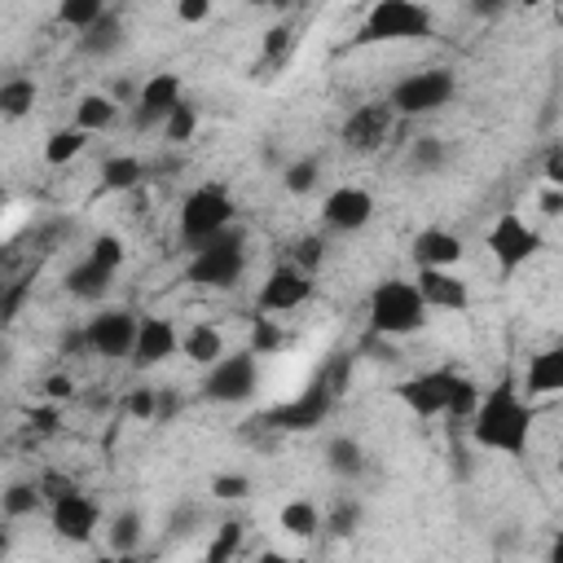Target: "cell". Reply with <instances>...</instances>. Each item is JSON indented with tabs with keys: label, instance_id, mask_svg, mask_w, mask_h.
I'll return each instance as SVG.
<instances>
[{
	"label": "cell",
	"instance_id": "cell-59",
	"mask_svg": "<svg viewBox=\"0 0 563 563\" xmlns=\"http://www.w3.org/2000/svg\"><path fill=\"white\" fill-rule=\"evenodd\" d=\"M515 4H541V0H515Z\"/></svg>",
	"mask_w": 563,
	"mask_h": 563
},
{
	"label": "cell",
	"instance_id": "cell-9",
	"mask_svg": "<svg viewBox=\"0 0 563 563\" xmlns=\"http://www.w3.org/2000/svg\"><path fill=\"white\" fill-rule=\"evenodd\" d=\"M484 246H488L497 273H501V277H515V273L541 251V233H537L515 207H506V211L493 220V229L484 233Z\"/></svg>",
	"mask_w": 563,
	"mask_h": 563
},
{
	"label": "cell",
	"instance_id": "cell-33",
	"mask_svg": "<svg viewBox=\"0 0 563 563\" xmlns=\"http://www.w3.org/2000/svg\"><path fill=\"white\" fill-rule=\"evenodd\" d=\"M290 339H286V330L273 321V312H260L255 308V317H251V352H260V356H268V352H282Z\"/></svg>",
	"mask_w": 563,
	"mask_h": 563
},
{
	"label": "cell",
	"instance_id": "cell-21",
	"mask_svg": "<svg viewBox=\"0 0 563 563\" xmlns=\"http://www.w3.org/2000/svg\"><path fill=\"white\" fill-rule=\"evenodd\" d=\"M110 286H114V268H106V264L92 260V255H84L79 264H70V273L62 277V290H66L70 299H79V303H101Z\"/></svg>",
	"mask_w": 563,
	"mask_h": 563
},
{
	"label": "cell",
	"instance_id": "cell-41",
	"mask_svg": "<svg viewBox=\"0 0 563 563\" xmlns=\"http://www.w3.org/2000/svg\"><path fill=\"white\" fill-rule=\"evenodd\" d=\"M251 493H255V479L242 475V471H220V475H211V497H216V501H246Z\"/></svg>",
	"mask_w": 563,
	"mask_h": 563
},
{
	"label": "cell",
	"instance_id": "cell-31",
	"mask_svg": "<svg viewBox=\"0 0 563 563\" xmlns=\"http://www.w3.org/2000/svg\"><path fill=\"white\" fill-rule=\"evenodd\" d=\"M84 145H88V132H84L79 123H70V128H53L48 141H44V163H48V167H66L70 158L84 154Z\"/></svg>",
	"mask_w": 563,
	"mask_h": 563
},
{
	"label": "cell",
	"instance_id": "cell-25",
	"mask_svg": "<svg viewBox=\"0 0 563 563\" xmlns=\"http://www.w3.org/2000/svg\"><path fill=\"white\" fill-rule=\"evenodd\" d=\"M277 523H282V532H286V537H295V541H312V537L325 528V515L317 510V501H312V497H290V501L282 506Z\"/></svg>",
	"mask_w": 563,
	"mask_h": 563
},
{
	"label": "cell",
	"instance_id": "cell-36",
	"mask_svg": "<svg viewBox=\"0 0 563 563\" xmlns=\"http://www.w3.org/2000/svg\"><path fill=\"white\" fill-rule=\"evenodd\" d=\"M194 132H198V110H194V101H176L172 106V114L163 119V141H172V145H185V141H194Z\"/></svg>",
	"mask_w": 563,
	"mask_h": 563
},
{
	"label": "cell",
	"instance_id": "cell-52",
	"mask_svg": "<svg viewBox=\"0 0 563 563\" xmlns=\"http://www.w3.org/2000/svg\"><path fill=\"white\" fill-rule=\"evenodd\" d=\"M545 185L563 189V145H554V150H550V158H545Z\"/></svg>",
	"mask_w": 563,
	"mask_h": 563
},
{
	"label": "cell",
	"instance_id": "cell-45",
	"mask_svg": "<svg viewBox=\"0 0 563 563\" xmlns=\"http://www.w3.org/2000/svg\"><path fill=\"white\" fill-rule=\"evenodd\" d=\"M123 413L136 418V422H154V413H158V387H132L128 400H123Z\"/></svg>",
	"mask_w": 563,
	"mask_h": 563
},
{
	"label": "cell",
	"instance_id": "cell-13",
	"mask_svg": "<svg viewBox=\"0 0 563 563\" xmlns=\"http://www.w3.org/2000/svg\"><path fill=\"white\" fill-rule=\"evenodd\" d=\"M308 299H312V273H308V268H299L295 260H282V264H277V268H268V277L260 282L255 308H260V312L282 317V312L303 308Z\"/></svg>",
	"mask_w": 563,
	"mask_h": 563
},
{
	"label": "cell",
	"instance_id": "cell-55",
	"mask_svg": "<svg viewBox=\"0 0 563 563\" xmlns=\"http://www.w3.org/2000/svg\"><path fill=\"white\" fill-rule=\"evenodd\" d=\"M541 211H545V216H563V189L545 185V194H541Z\"/></svg>",
	"mask_w": 563,
	"mask_h": 563
},
{
	"label": "cell",
	"instance_id": "cell-43",
	"mask_svg": "<svg viewBox=\"0 0 563 563\" xmlns=\"http://www.w3.org/2000/svg\"><path fill=\"white\" fill-rule=\"evenodd\" d=\"M290 260H295L299 268H308V273L317 277V268L325 264V238H321V233H303V238L295 242V251H290Z\"/></svg>",
	"mask_w": 563,
	"mask_h": 563
},
{
	"label": "cell",
	"instance_id": "cell-39",
	"mask_svg": "<svg viewBox=\"0 0 563 563\" xmlns=\"http://www.w3.org/2000/svg\"><path fill=\"white\" fill-rule=\"evenodd\" d=\"M479 383L475 378H466V374H457L453 378V396H449V413L444 418H453V422H471V413H475V405H479Z\"/></svg>",
	"mask_w": 563,
	"mask_h": 563
},
{
	"label": "cell",
	"instance_id": "cell-38",
	"mask_svg": "<svg viewBox=\"0 0 563 563\" xmlns=\"http://www.w3.org/2000/svg\"><path fill=\"white\" fill-rule=\"evenodd\" d=\"M352 365H356V352L339 347V352H330V356L317 365V374L330 383V391H334V396H343V391H347V383H352Z\"/></svg>",
	"mask_w": 563,
	"mask_h": 563
},
{
	"label": "cell",
	"instance_id": "cell-30",
	"mask_svg": "<svg viewBox=\"0 0 563 563\" xmlns=\"http://www.w3.org/2000/svg\"><path fill=\"white\" fill-rule=\"evenodd\" d=\"M31 110H35V79L9 75V79L0 84V114H4L9 123H18V119H26Z\"/></svg>",
	"mask_w": 563,
	"mask_h": 563
},
{
	"label": "cell",
	"instance_id": "cell-48",
	"mask_svg": "<svg viewBox=\"0 0 563 563\" xmlns=\"http://www.w3.org/2000/svg\"><path fill=\"white\" fill-rule=\"evenodd\" d=\"M211 9H216V0H176V18H180L185 26L207 22V18H211Z\"/></svg>",
	"mask_w": 563,
	"mask_h": 563
},
{
	"label": "cell",
	"instance_id": "cell-58",
	"mask_svg": "<svg viewBox=\"0 0 563 563\" xmlns=\"http://www.w3.org/2000/svg\"><path fill=\"white\" fill-rule=\"evenodd\" d=\"M246 4H255V9H268V0H246Z\"/></svg>",
	"mask_w": 563,
	"mask_h": 563
},
{
	"label": "cell",
	"instance_id": "cell-17",
	"mask_svg": "<svg viewBox=\"0 0 563 563\" xmlns=\"http://www.w3.org/2000/svg\"><path fill=\"white\" fill-rule=\"evenodd\" d=\"M519 391H523L528 400L563 396V339L528 356V365H523V378H519Z\"/></svg>",
	"mask_w": 563,
	"mask_h": 563
},
{
	"label": "cell",
	"instance_id": "cell-27",
	"mask_svg": "<svg viewBox=\"0 0 563 563\" xmlns=\"http://www.w3.org/2000/svg\"><path fill=\"white\" fill-rule=\"evenodd\" d=\"M75 123H79L84 132H106V128L119 123V101H114L110 92H84V97L75 101Z\"/></svg>",
	"mask_w": 563,
	"mask_h": 563
},
{
	"label": "cell",
	"instance_id": "cell-40",
	"mask_svg": "<svg viewBox=\"0 0 563 563\" xmlns=\"http://www.w3.org/2000/svg\"><path fill=\"white\" fill-rule=\"evenodd\" d=\"M295 31H299V26H295L290 18L273 22V26L264 31V62H273V66H277V62H286V57H290V48H295V40H299Z\"/></svg>",
	"mask_w": 563,
	"mask_h": 563
},
{
	"label": "cell",
	"instance_id": "cell-50",
	"mask_svg": "<svg viewBox=\"0 0 563 563\" xmlns=\"http://www.w3.org/2000/svg\"><path fill=\"white\" fill-rule=\"evenodd\" d=\"M194 523H198V506H189V501H185L180 510H172V515H167V532H172V537L194 532Z\"/></svg>",
	"mask_w": 563,
	"mask_h": 563
},
{
	"label": "cell",
	"instance_id": "cell-32",
	"mask_svg": "<svg viewBox=\"0 0 563 563\" xmlns=\"http://www.w3.org/2000/svg\"><path fill=\"white\" fill-rule=\"evenodd\" d=\"M317 185H321V158L303 154V158H295V163L282 167V189H286V194L303 198V194H312Z\"/></svg>",
	"mask_w": 563,
	"mask_h": 563
},
{
	"label": "cell",
	"instance_id": "cell-22",
	"mask_svg": "<svg viewBox=\"0 0 563 563\" xmlns=\"http://www.w3.org/2000/svg\"><path fill=\"white\" fill-rule=\"evenodd\" d=\"M123 44H128V26H123V18H119L114 9H106L88 31H79V53L92 57V62L114 57Z\"/></svg>",
	"mask_w": 563,
	"mask_h": 563
},
{
	"label": "cell",
	"instance_id": "cell-57",
	"mask_svg": "<svg viewBox=\"0 0 563 563\" xmlns=\"http://www.w3.org/2000/svg\"><path fill=\"white\" fill-rule=\"evenodd\" d=\"M290 4H299V0H268V9H277V13H286Z\"/></svg>",
	"mask_w": 563,
	"mask_h": 563
},
{
	"label": "cell",
	"instance_id": "cell-10",
	"mask_svg": "<svg viewBox=\"0 0 563 563\" xmlns=\"http://www.w3.org/2000/svg\"><path fill=\"white\" fill-rule=\"evenodd\" d=\"M136 330H141V317L132 308H101L84 325L88 352L92 356H106V361H128L132 347H136Z\"/></svg>",
	"mask_w": 563,
	"mask_h": 563
},
{
	"label": "cell",
	"instance_id": "cell-16",
	"mask_svg": "<svg viewBox=\"0 0 563 563\" xmlns=\"http://www.w3.org/2000/svg\"><path fill=\"white\" fill-rule=\"evenodd\" d=\"M185 97V84L176 70H154L150 79H141L136 92V110H132V128H163V119L172 114V106Z\"/></svg>",
	"mask_w": 563,
	"mask_h": 563
},
{
	"label": "cell",
	"instance_id": "cell-37",
	"mask_svg": "<svg viewBox=\"0 0 563 563\" xmlns=\"http://www.w3.org/2000/svg\"><path fill=\"white\" fill-rule=\"evenodd\" d=\"M106 13V0H57V22L70 31H88Z\"/></svg>",
	"mask_w": 563,
	"mask_h": 563
},
{
	"label": "cell",
	"instance_id": "cell-54",
	"mask_svg": "<svg viewBox=\"0 0 563 563\" xmlns=\"http://www.w3.org/2000/svg\"><path fill=\"white\" fill-rule=\"evenodd\" d=\"M510 4H515V0H471V13H475V18H497V13L510 9Z\"/></svg>",
	"mask_w": 563,
	"mask_h": 563
},
{
	"label": "cell",
	"instance_id": "cell-47",
	"mask_svg": "<svg viewBox=\"0 0 563 563\" xmlns=\"http://www.w3.org/2000/svg\"><path fill=\"white\" fill-rule=\"evenodd\" d=\"M26 422H31L35 435H53V431L62 427V409H57V400H48V405H31V409H26Z\"/></svg>",
	"mask_w": 563,
	"mask_h": 563
},
{
	"label": "cell",
	"instance_id": "cell-53",
	"mask_svg": "<svg viewBox=\"0 0 563 563\" xmlns=\"http://www.w3.org/2000/svg\"><path fill=\"white\" fill-rule=\"evenodd\" d=\"M172 413H180V396L167 391V387H158V413H154V422H167Z\"/></svg>",
	"mask_w": 563,
	"mask_h": 563
},
{
	"label": "cell",
	"instance_id": "cell-51",
	"mask_svg": "<svg viewBox=\"0 0 563 563\" xmlns=\"http://www.w3.org/2000/svg\"><path fill=\"white\" fill-rule=\"evenodd\" d=\"M40 488H44V501H57L62 493H70V488H79V484H75V479H66V475H53V471H48V475L40 479Z\"/></svg>",
	"mask_w": 563,
	"mask_h": 563
},
{
	"label": "cell",
	"instance_id": "cell-19",
	"mask_svg": "<svg viewBox=\"0 0 563 563\" xmlns=\"http://www.w3.org/2000/svg\"><path fill=\"white\" fill-rule=\"evenodd\" d=\"M409 255H413V264H418V268H457V264H462V255H466V242H462L453 229L431 224V229L413 233Z\"/></svg>",
	"mask_w": 563,
	"mask_h": 563
},
{
	"label": "cell",
	"instance_id": "cell-12",
	"mask_svg": "<svg viewBox=\"0 0 563 563\" xmlns=\"http://www.w3.org/2000/svg\"><path fill=\"white\" fill-rule=\"evenodd\" d=\"M396 119H400V114H396L391 101H365V106H356V110L339 123V141H343V150H352V154H378V150L387 145Z\"/></svg>",
	"mask_w": 563,
	"mask_h": 563
},
{
	"label": "cell",
	"instance_id": "cell-8",
	"mask_svg": "<svg viewBox=\"0 0 563 563\" xmlns=\"http://www.w3.org/2000/svg\"><path fill=\"white\" fill-rule=\"evenodd\" d=\"M334 405H339V396L330 391V383H325L321 374H312V378L303 383L299 396H290V400H282V405H273V409H264L260 418H264L277 435H290V431H317V427L334 413Z\"/></svg>",
	"mask_w": 563,
	"mask_h": 563
},
{
	"label": "cell",
	"instance_id": "cell-46",
	"mask_svg": "<svg viewBox=\"0 0 563 563\" xmlns=\"http://www.w3.org/2000/svg\"><path fill=\"white\" fill-rule=\"evenodd\" d=\"M26 295H31V277L9 282V286H4V295H0V321H13V317L22 312V303H26Z\"/></svg>",
	"mask_w": 563,
	"mask_h": 563
},
{
	"label": "cell",
	"instance_id": "cell-34",
	"mask_svg": "<svg viewBox=\"0 0 563 563\" xmlns=\"http://www.w3.org/2000/svg\"><path fill=\"white\" fill-rule=\"evenodd\" d=\"M242 537H246V523H242L238 515H229V519L216 528L211 545H207V563H229V559L242 550Z\"/></svg>",
	"mask_w": 563,
	"mask_h": 563
},
{
	"label": "cell",
	"instance_id": "cell-24",
	"mask_svg": "<svg viewBox=\"0 0 563 563\" xmlns=\"http://www.w3.org/2000/svg\"><path fill=\"white\" fill-rule=\"evenodd\" d=\"M180 352L194 361V365H216L229 347H224V330L220 325H211V321H194L185 334H180Z\"/></svg>",
	"mask_w": 563,
	"mask_h": 563
},
{
	"label": "cell",
	"instance_id": "cell-29",
	"mask_svg": "<svg viewBox=\"0 0 563 563\" xmlns=\"http://www.w3.org/2000/svg\"><path fill=\"white\" fill-rule=\"evenodd\" d=\"M141 537H145V515L141 510H119L110 523H106V541H110V550L114 554H132V550H141Z\"/></svg>",
	"mask_w": 563,
	"mask_h": 563
},
{
	"label": "cell",
	"instance_id": "cell-3",
	"mask_svg": "<svg viewBox=\"0 0 563 563\" xmlns=\"http://www.w3.org/2000/svg\"><path fill=\"white\" fill-rule=\"evenodd\" d=\"M242 273H246V233L238 229L207 238L202 246L189 251V264H185V277L202 290H233Z\"/></svg>",
	"mask_w": 563,
	"mask_h": 563
},
{
	"label": "cell",
	"instance_id": "cell-6",
	"mask_svg": "<svg viewBox=\"0 0 563 563\" xmlns=\"http://www.w3.org/2000/svg\"><path fill=\"white\" fill-rule=\"evenodd\" d=\"M453 97H457V75H453V70H444V66L413 70V75H405V79L387 92V101L396 106V114H400V119L435 114V110H444Z\"/></svg>",
	"mask_w": 563,
	"mask_h": 563
},
{
	"label": "cell",
	"instance_id": "cell-42",
	"mask_svg": "<svg viewBox=\"0 0 563 563\" xmlns=\"http://www.w3.org/2000/svg\"><path fill=\"white\" fill-rule=\"evenodd\" d=\"M444 158H449V150H444V141H440V136H418V141H413V150H409V163H413L418 172H440V167H444Z\"/></svg>",
	"mask_w": 563,
	"mask_h": 563
},
{
	"label": "cell",
	"instance_id": "cell-18",
	"mask_svg": "<svg viewBox=\"0 0 563 563\" xmlns=\"http://www.w3.org/2000/svg\"><path fill=\"white\" fill-rule=\"evenodd\" d=\"M180 347V334L167 317H141V330H136V347H132V369H154L163 365L167 356H176Z\"/></svg>",
	"mask_w": 563,
	"mask_h": 563
},
{
	"label": "cell",
	"instance_id": "cell-56",
	"mask_svg": "<svg viewBox=\"0 0 563 563\" xmlns=\"http://www.w3.org/2000/svg\"><path fill=\"white\" fill-rule=\"evenodd\" d=\"M545 554H550V563H563V528L554 532V541H550V550H545Z\"/></svg>",
	"mask_w": 563,
	"mask_h": 563
},
{
	"label": "cell",
	"instance_id": "cell-15",
	"mask_svg": "<svg viewBox=\"0 0 563 563\" xmlns=\"http://www.w3.org/2000/svg\"><path fill=\"white\" fill-rule=\"evenodd\" d=\"M374 220V194L361 185H339L321 198V224L330 233H361Z\"/></svg>",
	"mask_w": 563,
	"mask_h": 563
},
{
	"label": "cell",
	"instance_id": "cell-26",
	"mask_svg": "<svg viewBox=\"0 0 563 563\" xmlns=\"http://www.w3.org/2000/svg\"><path fill=\"white\" fill-rule=\"evenodd\" d=\"M141 180H145V163H141L136 154H110V158L101 163L97 189H101V194H128V189H136Z\"/></svg>",
	"mask_w": 563,
	"mask_h": 563
},
{
	"label": "cell",
	"instance_id": "cell-5",
	"mask_svg": "<svg viewBox=\"0 0 563 563\" xmlns=\"http://www.w3.org/2000/svg\"><path fill=\"white\" fill-rule=\"evenodd\" d=\"M233 220H238V202H233L229 185L207 180V185L189 189L185 202H180V242L194 251V246H202L207 238L233 229Z\"/></svg>",
	"mask_w": 563,
	"mask_h": 563
},
{
	"label": "cell",
	"instance_id": "cell-11",
	"mask_svg": "<svg viewBox=\"0 0 563 563\" xmlns=\"http://www.w3.org/2000/svg\"><path fill=\"white\" fill-rule=\"evenodd\" d=\"M453 378H457V369L435 365V369H422V374L400 378L391 391H396V400L413 418H444L449 413V396H453Z\"/></svg>",
	"mask_w": 563,
	"mask_h": 563
},
{
	"label": "cell",
	"instance_id": "cell-49",
	"mask_svg": "<svg viewBox=\"0 0 563 563\" xmlns=\"http://www.w3.org/2000/svg\"><path fill=\"white\" fill-rule=\"evenodd\" d=\"M44 400H75V378L70 374H48L44 378Z\"/></svg>",
	"mask_w": 563,
	"mask_h": 563
},
{
	"label": "cell",
	"instance_id": "cell-2",
	"mask_svg": "<svg viewBox=\"0 0 563 563\" xmlns=\"http://www.w3.org/2000/svg\"><path fill=\"white\" fill-rule=\"evenodd\" d=\"M427 299L418 290V282L409 277H383L374 290H369V330L378 339H405V334H418L431 317H427Z\"/></svg>",
	"mask_w": 563,
	"mask_h": 563
},
{
	"label": "cell",
	"instance_id": "cell-28",
	"mask_svg": "<svg viewBox=\"0 0 563 563\" xmlns=\"http://www.w3.org/2000/svg\"><path fill=\"white\" fill-rule=\"evenodd\" d=\"M48 501H44V488H40V479L31 484V479H13L4 493H0V510H4V519H31L35 510H44Z\"/></svg>",
	"mask_w": 563,
	"mask_h": 563
},
{
	"label": "cell",
	"instance_id": "cell-23",
	"mask_svg": "<svg viewBox=\"0 0 563 563\" xmlns=\"http://www.w3.org/2000/svg\"><path fill=\"white\" fill-rule=\"evenodd\" d=\"M325 466H330V475L356 484V479L369 471V453H365V444L352 440V435H330V440H325Z\"/></svg>",
	"mask_w": 563,
	"mask_h": 563
},
{
	"label": "cell",
	"instance_id": "cell-20",
	"mask_svg": "<svg viewBox=\"0 0 563 563\" xmlns=\"http://www.w3.org/2000/svg\"><path fill=\"white\" fill-rule=\"evenodd\" d=\"M413 282H418L427 308H440V312H466L471 308V286L453 268H418Z\"/></svg>",
	"mask_w": 563,
	"mask_h": 563
},
{
	"label": "cell",
	"instance_id": "cell-4",
	"mask_svg": "<svg viewBox=\"0 0 563 563\" xmlns=\"http://www.w3.org/2000/svg\"><path fill=\"white\" fill-rule=\"evenodd\" d=\"M435 31V18L422 0H374L356 44H409V40H427Z\"/></svg>",
	"mask_w": 563,
	"mask_h": 563
},
{
	"label": "cell",
	"instance_id": "cell-14",
	"mask_svg": "<svg viewBox=\"0 0 563 563\" xmlns=\"http://www.w3.org/2000/svg\"><path fill=\"white\" fill-rule=\"evenodd\" d=\"M48 523H53V532H57L62 541L88 545V541L97 537V528H101V506H97L84 488H70V493H62L57 501H48Z\"/></svg>",
	"mask_w": 563,
	"mask_h": 563
},
{
	"label": "cell",
	"instance_id": "cell-35",
	"mask_svg": "<svg viewBox=\"0 0 563 563\" xmlns=\"http://www.w3.org/2000/svg\"><path fill=\"white\" fill-rule=\"evenodd\" d=\"M356 528H361V501L347 497V493H339L330 501V510H325V532L330 537H352Z\"/></svg>",
	"mask_w": 563,
	"mask_h": 563
},
{
	"label": "cell",
	"instance_id": "cell-7",
	"mask_svg": "<svg viewBox=\"0 0 563 563\" xmlns=\"http://www.w3.org/2000/svg\"><path fill=\"white\" fill-rule=\"evenodd\" d=\"M260 387V352H224L216 365L202 374V400L211 405H246Z\"/></svg>",
	"mask_w": 563,
	"mask_h": 563
},
{
	"label": "cell",
	"instance_id": "cell-60",
	"mask_svg": "<svg viewBox=\"0 0 563 563\" xmlns=\"http://www.w3.org/2000/svg\"><path fill=\"white\" fill-rule=\"evenodd\" d=\"M559 471H563V449H559Z\"/></svg>",
	"mask_w": 563,
	"mask_h": 563
},
{
	"label": "cell",
	"instance_id": "cell-1",
	"mask_svg": "<svg viewBox=\"0 0 563 563\" xmlns=\"http://www.w3.org/2000/svg\"><path fill=\"white\" fill-rule=\"evenodd\" d=\"M528 435H532V400L519 391V383L501 378L497 387H488L471 413V440L484 453H506V457H523L528 453Z\"/></svg>",
	"mask_w": 563,
	"mask_h": 563
},
{
	"label": "cell",
	"instance_id": "cell-44",
	"mask_svg": "<svg viewBox=\"0 0 563 563\" xmlns=\"http://www.w3.org/2000/svg\"><path fill=\"white\" fill-rule=\"evenodd\" d=\"M88 255H92V260H101L106 268H114V273H119L128 251H123V238H119V233H97V238L88 242Z\"/></svg>",
	"mask_w": 563,
	"mask_h": 563
}]
</instances>
